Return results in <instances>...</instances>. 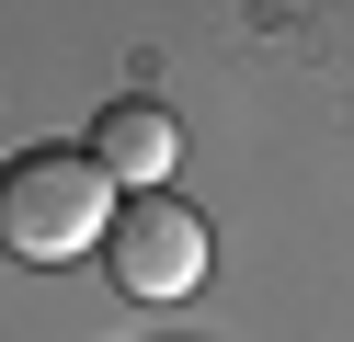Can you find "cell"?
<instances>
[{
	"mask_svg": "<svg viewBox=\"0 0 354 342\" xmlns=\"http://www.w3.org/2000/svg\"><path fill=\"white\" fill-rule=\"evenodd\" d=\"M206 263H217L206 217H194V205H171V194H138V205L115 217V240H103V274H115V296H138V308L194 296V285H206Z\"/></svg>",
	"mask_w": 354,
	"mask_h": 342,
	"instance_id": "obj_2",
	"label": "cell"
},
{
	"mask_svg": "<svg viewBox=\"0 0 354 342\" xmlns=\"http://www.w3.org/2000/svg\"><path fill=\"white\" fill-rule=\"evenodd\" d=\"M92 160L126 182V194H171V160H183V126H171L149 91H126V103H103L92 126Z\"/></svg>",
	"mask_w": 354,
	"mask_h": 342,
	"instance_id": "obj_3",
	"label": "cell"
},
{
	"mask_svg": "<svg viewBox=\"0 0 354 342\" xmlns=\"http://www.w3.org/2000/svg\"><path fill=\"white\" fill-rule=\"evenodd\" d=\"M115 171L92 149H24L0 171V240L24 251V263H80V251L115 240Z\"/></svg>",
	"mask_w": 354,
	"mask_h": 342,
	"instance_id": "obj_1",
	"label": "cell"
}]
</instances>
